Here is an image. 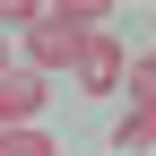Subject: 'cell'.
Wrapping results in <instances>:
<instances>
[{
    "instance_id": "obj_6",
    "label": "cell",
    "mask_w": 156,
    "mask_h": 156,
    "mask_svg": "<svg viewBox=\"0 0 156 156\" xmlns=\"http://www.w3.org/2000/svg\"><path fill=\"white\" fill-rule=\"evenodd\" d=\"M0 69H9V61H0Z\"/></svg>"
},
{
    "instance_id": "obj_3",
    "label": "cell",
    "mask_w": 156,
    "mask_h": 156,
    "mask_svg": "<svg viewBox=\"0 0 156 156\" xmlns=\"http://www.w3.org/2000/svg\"><path fill=\"white\" fill-rule=\"evenodd\" d=\"M69 69H78V87H87V95H113V87H122V69H130V52L95 26L87 44H78V61H69Z\"/></svg>"
},
{
    "instance_id": "obj_5",
    "label": "cell",
    "mask_w": 156,
    "mask_h": 156,
    "mask_svg": "<svg viewBox=\"0 0 156 156\" xmlns=\"http://www.w3.org/2000/svg\"><path fill=\"white\" fill-rule=\"evenodd\" d=\"M0 156H61L44 130H0Z\"/></svg>"
},
{
    "instance_id": "obj_2",
    "label": "cell",
    "mask_w": 156,
    "mask_h": 156,
    "mask_svg": "<svg viewBox=\"0 0 156 156\" xmlns=\"http://www.w3.org/2000/svg\"><path fill=\"white\" fill-rule=\"evenodd\" d=\"M52 104L44 69H0V130H35V113Z\"/></svg>"
},
{
    "instance_id": "obj_1",
    "label": "cell",
    "mask_w": 156,
    "mask_h": 156,
    "mask_svg": "<svg viewBox=\"0 0 156 156\" xmlns=\"http://www.w3.org/2000/svg\"><path fill=\"white\" fill-rule=\"evenodd\" d=\"M95 0H52V9H35V26H26V61L35 69H69L78 61V44L95 35Z\"/></svg>"
},
{
    "instance_id": "obj_4",
    "label": "cell",
    "mask_w": 156,
    "mask_h": 156,
    "mask_svg": "<svg viewBox=\"0 0 156 156\" xmlns=\"http://www.w3.org/2000/svg\"><path fill=\"white\" fill-rule=\"evenodd\" d=\"M122 78H130V95H139V113H130V122H147V130H156V52H139Z\"/></svg>"
}]
</instances>
